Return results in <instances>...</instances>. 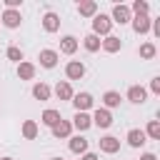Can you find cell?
I'll return each instance as SVG.
<instances>
[{"label":"cell","mask_w":160,"mask_h":160,"mask_svg":"<svg viewBox=\"0 0 160 160\" xmlns=\"http://www.w3.org/2000/svg\"><path fill=\"white\" fill-rule=\"evenodd\" d=\"M110 28H112V20H110V15H95L92 18V35H110Z\"/></svg>","instance_id":"6da1fadb"},{"label":"cell","mask_w":160,"mask_h":160,"mask_svg":"<svg viewBox=\"0 0 160 160\" xmlns=\"http://www.w3.org/2000/svg\"><path fill=\"white\" fill-rule=\"evenodd\" d=\"M20 22H22L20 10H5V12H2V18H0V25H5V28H10V30L20 28Z\"/></svg>","instance_id":"7a4b0ae2"},{"label":"cell","mask_w":160,"mask_h":160,"mask_svg":"<svg viewBox=\"0 0 160 160\" xmlns=\"http://www.w3.org/2000/svg\"><path fill=\"white\" fill-rule=\"evenodd\" d=\"M90 118H92V125H98V128H102V130L112 125V115H110V110H105V108H98Z\"/></svg>","instance_id":"3957f363"},{"label":"cell","mask_w":160,"mask_h":160,"mask_svg":"<svg viewBox=\"0 0 160 160\" xmlns=\"http://www.w3.org/2000/svg\"><path fill=\"white\" fill-rule=\"evenodd\" d=\"M112 22H120V25H128L130 20H132V12H130V8L128 5H115L112 8V18H110Z\"/></svg>","instance_id":"277c9868"},{"label":"cell","mask_w":160,"mask_h":160,"mask_svg":"<svg viewBox=\"0 0 160 160\" xmlns=\"http://www.w3.org/2000/svg\"><path fill=\"white\" fill-rule=\"evenodd\" d=\"M132 30L138 32V35H145V32H150V25H152V20H150V15H132Z\"/></svg>","instance_id":"5b68a950"},{"label":"cell","mask_w":160,"mask_h":160,"mask_svg":"<svg viewBox=\"0 0 160 160\" xmlns=\"http://www.w3.org/2000/svg\"><path fill=\"white\" fill-rule=\"evenodd\" d=\"M65 75H68V80H80V78H85V65L80 60H70L65 65Z\"/></svg>","instance_id":"8992f818"},{"label":"cell","mask_w":160,"mask_h":160,"mask_svg":"<svg viewBox=\"0 0 160 160\" xmlns=\"http://www.w3.org/2000/svg\"><path fill=\"white\" fill-rule=\"evenodd\" d=\"M72 105H75V110L78 112H85V110H90L92 108V95L90 92H78V95H72V100H70Z\"/></svg>","instance_id":"52a82bcc"},{"label":"cell","mask_w":160,"mask_h":160,"mask_svg":"<svg viewBox=\"0 0 160 160\" xmlns=\"http://www.w3.org/2000/svg\"><path fill=\"white\" fill-rule=\"evenodd\" d=\"M128 100L135 102V105H142V102L148 100V90H145L142 85H130V88H128Z\"/></svg>","instance_id":"ba28073f"},{"label":"cell","mask_w":160,"mask_h":160,"mask_svg":"<svg viewBox=\"0 0 160 160\" xmlns=\"http://www.w3.org/2000/svg\"><path fill=\"white\" fill-rule=\"evenodd\" d=\"M98 145H100V150H102V152H108V155H112V152H118V150H120V140H118L115 135H105V138H100V140H98Z\"/></svg>","instance_id":"9c48e42d"},{"label":"cell","mask_w":160,"mask_h":160,"mask_svg":"<svg viewBox=\"0 0 160 160\" xmlns=\"http://www.w3.org/2000/svg\"><path fill=\"white\" fill-rule=\"evenodd\" d=\"M78 12L82 18H95L98 15V2L95 0H82V2H78Z\"/></svg>","instance_id":"30bf717a"},{"label":"cell","mask_w":160,"mask_h":160,"mask_svg":"<svg viewBox=\"0 0 160 160\" xmlns=\"http://www.w3.org/2000/svg\"><path fill=\"white\" fill-rule=\"evenodd\" d=\"M42 28H45V32H58L60 30V18L55 12H45L42 15Z\"/></svg>","instance_id":"8fae6325"},{"label":"cell","mask_w":160,"mask_h":160,"mask_svg":"<svg viewBox=\"0 0 160 160\" xmlns=\"http://www.w3.org/2000/svg\"><path fill=\"white\" fill-rule=\"evenodd\" d=\"M100 48H102L105 52H118V50L122 48V40H120L118 35H105V40L100 42Z\"/></svg>","instance_id":"7c38bea8"},{"label":"cell","mask_w":160,"mask_h":160,"mask_svg":"<svg viewBox=\"0 0 160 160\" xmlns=\"http://www.w3.org/2000/svg\"><path fill=\"white\" fill-rule=\"evenodd\" d=\"M145 142H148V138H145V132H142V130L132 128V130L128 132V145H130V148H142Z\"/></svg>","instance_id":"4fadbf2b"},{"label":"cell","mask_w":160,"mask_h":160,"mask_svg":"<svg viewBox=\"0 0 160 160\" xmlns=\"http://www.w3.org/2000/svg\"><path fill=\"white\" fill-rule=\"evenodd\" d=\"M70 152H75V155H85V152H88V138H82V135L70 138Z\"/></svg>","instance_id":"5bb4252c"},{"label":"cell","mask_w":160,"mask_h":160,"mask_svg":"<svg viewBox=\"0 0 160 160\" xmlns=\"http://www.w3.org/2000/svg\"><path fill=\"white\" fill-rule=\"evenodd\" d=\"M38 60H40L42 68H55V65H58V52H55V50H40Z\"/></svg>","instance_id":"9a60e30c"},{"label":"cell","mask_w":160,"mask_h":160,"mask_svg":"<svg viewBox=\"0 0 160 160\" xmlns=\"http://www.w3.org/2000/svg\"><path fill=\"white\" fill-rule=\"evenodd\" d=\"M90 125H92V118H90L88 112H75V118H72V128H78L80 132H85Z\"/></svg>","instance_id":"2e32d148"},{"label":"cell","mask_w":160,"mask_h":160,"mask_svg":"<svg viewBox=\"0 0 160 160\" xmlns=\"http://www.w3.org/2000/svg\"><path fill=\"white\" fill-rule=\"evenodd\" d=\"M70 132H72V122L70 120H60L55 128H52V138H70Z\"/></svg>","instance_id":"e0dca14e"},{"label":"cell","mask_w":160,"mask_h":160,"mask_svg":"<svg viewBox=\"0 0 160 160\" xmlns=\"http://www.w3.org/2000/svg\"><path fill=\"white\" fill-rule=\"evenodd\" d=\"M50 95H52L50 85H45V82H35L32 85V98L35 100H50Z\"/></svg>","instance_id":"ac0fdd59"},{"label":"cell","mask_w":160,"mask_h":160,"mask_svg":"<svg viewBox=\"0 0 160 160\" xmlns=\"http://www.w3.org/2000/svg\"><path fill=\"white\" fill-rule=\"evenodd\" d=\"M60 50H62L65 55H72V52L78 50V38H75V35H65V38L60 40Z\"/></svg>","instance_id":"d6986e66"},{"label":"cell","mask_w":160,"mask_h":160,"mask_svg":"<svg viewBox=\"0 0 160 160\" xmlns=\"http://www.w3.org/2000/svg\"><path fill=\"white\" fill-rule=\"evenodd\" d=\"M18 78H20V80H32V78H35V65L22 60V62L18 65Z\"/></svg>","instance_id":"ffe728a7"},{"label":"cell","mask_w":160,"mask_h":160,"mask_svg":"<svg viewBox=\"0 0 160 160\" xmlns=\"http://www.w3.org/2000/svg\"><path fill=\"white\" fill-rule=\"evenodd\" d=\"M55 95H58L60 100H72V95H75V92H72L70 82H68V80H62V82H58V85H55Z\"/></svg>","instance_id":"44dd1931"},{"label":"cell","mask_w":160,"mask_h":160,"mask_svg":"<svg viewBox=\"0 0 160 160\" xmlns=\"http://www.w3.org/2000/svg\"><path fill=\"white\" fill-rule=\"evenodd\" d=\"M40 120H42V125L55 128V125H58L62 118H60V110H52V108H50V110H45V112H42V118H40Z\"/></svg>","instance_id":"7402d4cb"},{"label":"cell","mask_w":160,"mask_h":160,"mask_svg":"<svg viewBox=\"0 0 160 160\" xmlns=\"http://www.w3.org/2000/svg\"><path fill=\"white\" fill-rule=\"evenodd\" d=\"M120 92H115V90H108L105 95H102V105H105V110H110V108H118L120 105Z\"/></svg>","instance_id":"603a6c76"},{"label":"cell","mask_w":160,"mask_h":160,"mask_svg":"<svg viewBox=\"0 0 160 160\" xmlns=\"http://www.w3.org/2000/svg\"><path fill=\"white\" fill-rule=\"evenodd\" d=\"M100 42H102V40H100L98 35H92V32L82 38V45H85V50H88V52H98V50H100Z\"/></svg>","instance_id":"cb8c5ba5"},{"label":"cell","mask_w":160,"mask_h":160,"mask_svg":"<svg viewBox=\"0 0 160 160\" xmlns=\"http://www.w3.org/2000/svg\"><path fill=\"white\" fill-rule=\"evenodd\" d=\"M22 138L25 140H35L38 138V122L35 120H25L22 122Z\"/></svg>","instance_id":"d4e9b609"},{"label":"cell","mask_w":160,"mask_h":160,"mask_svg":"<svg viewBox=\"0 0 160 160\" xmlns=\"http://www.w3.org/2000/svg\"><path fill=\"white\" fill-rule=\"evenodd\" d=\"M142 132H145V138H150V140H160V120H150Z\"/></svg>","instance_id":"484cf974"},{"label":"cell","mask_w":160,"mask_h":160,"mask_svg":"<svg viewBox=\"0 0 160 160\" xmlns=\"http://www.w3.org/2000/svg\"><path fill=\"white\" fill-rule=\"evenodd\" d=\"M155 52H158V48H155L152 42H142V45H140V58H142V60H152Z\"/></svg>","instance_id":"4316f807"},{"label":"cell","mask_w":160,"mask_h":160,"mask_svg":"<svg viewBox=\"0 0 160 160\" xmlns=\"http://www.w3.org/2000/svg\"><path fill=\"white\" fill-rule=\"evenodd\" d=\"M130 12H135V15H148V12H150V5H148L145 0H135L132 8H130Z\"/></svg>","instance_id":"83f0119b"},{"label":"cell","mask_w":160,"mask_h":160,"mask_svg":"<svg viewBox=\"0 0 160 160\" xmlns=\"http://www.w3.org/2000/svg\"><path fill=\"white\" fill-rule=\"evenodd\" d=\"M8 60H12V62L20 65V62H22V50L15 48V45H10V48H8Z\"/></svg>","instance_id":"f1b7e54d"},{"label":"cell","mask_w":160,"mask_h":160,"mask_svg":"<svg viewBox=\"0 0 160 160\" xmlns=\"http://www.w3.org/2000/svg\"><path fill=\"white\" fill-rule=\"evenodd\" d=\"M150 92L160 95V78H152V80H150Z\"/></svg>","instance_id":"f546056e"},{"label":"cell","mask_w":160,"mask_h":160,"mask_svg":"<svg viewBox=\"0 0 160 160\" xmlns=\"http://www.w3.org/2000/svg\"><path fill=\"white\" fill-rule=\"evenodd\" d=\"M20 2H22V0H5V8H8V10H18Z\"/></svg>","instance_id":"4dcf8cb0"},{"label":"cell","mask_w":160,"mask_h":160,"mask_svg":"<svg viewBox=\"0 0 160 160\" xmlns=\"http://www.w3.org/2000/svg\"><path fill=\"white\" fill-rule=\"evenodd\" d=\"M140 160H158V155H155V152H142Z\"/></svg>","instance_id":"1f68e13d"},{"label":"cell","mask_w":160,"mask_h":160,"mask_svg":"<svg viewBox=\"0 0 160 160\" xmlns=\"http://www.w3.org/2000/svg\"><path fill=\"white\" fill-rule=\"evenodd\" d=\"M82 160H98V155H95V152H85V155H82Z\"/></svg>","instance_id":"d6a6232c"},{"label":"cell","mask_w":160,"mask_h":160,"mask_svg":"<svg viewBox=\"0 0 160 160\" xmlns=\"http://www.w3.org/2000/svg\"><path fill=\"white\" fill-rule=\"evenodd\" d=\"M0 160H12V158H0Z\"/></svg>","instance_id":"836d02e7"},{"label":"cell","mask_w":160,"mask_h":160,"mask_svg":"<svg viewBox=\"0 0 160 160\" xmlns=\"http://www.w3.org/2000/svg\"><path fill=\"white\" fill-rule=\"evenodd\" d=\"M52 160H62V158H52Z\"/></svg>","instance_id":"e575fe53"}]
</instances>
